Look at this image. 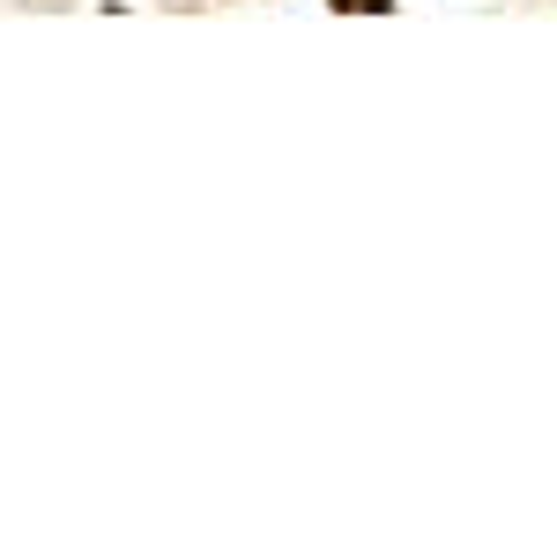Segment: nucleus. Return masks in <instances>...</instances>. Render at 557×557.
<instances>
[{
    "instance_id": "nucleus-1",
    "label": "nucleus",
    "mask_w": 557,
    "mask_h": 557,
    "mask_svg": "<svg viewBox=\"0 0 557 557\" xmlns=\"http://www.w3.org/2000/svg\"><path fill=\"white\" fill-rule=\"evenodd\" d=\"M335 8H372V15H386L394 0H335Z\"/></svg>"
}]
</instances>
